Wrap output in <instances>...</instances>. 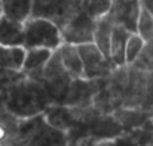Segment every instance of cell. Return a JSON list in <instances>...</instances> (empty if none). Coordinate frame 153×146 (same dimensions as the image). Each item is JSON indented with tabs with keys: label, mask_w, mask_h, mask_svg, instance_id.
<instances>
[{
	"label": "cell",
	"mask_w": 153,
	"mask_h": 146,
	"mask_svg": "<svg viewBox=\"0 0 153 146\" xmlns=\"http://www.w3.org/2000/svg\"><path fill=\"white\" fill-rule=\"evenodd\" d=\"M50 105L53 103L45 86L27 77L5 94L7 110L19 119L43 114Z\"/></svg>",
	"instance_id": "1"
},
{
	"label": "cell",
	"mask_w": 153,
	"mask_h": 146,
	"mask_svg": "<svg viewBox=\"0 0 153 146\" xmlns=\"http://www.w3.org/2000/svg\"><path fill=\"white\" fill-rule=\"evenodd\" d=\"M7 146H67L63 131L47 123L43 114L20 119L18 134Z\"/></svg>",
	"instance_id": "2"
},
{
	"label": "cell",
	"mask_w": 153,
	"mask_h": 146,
	"mask_svg": "<svg viewBox=\"0 0 153 146\" xmlns=\"http://www.w3.org/2000/svg\"><path fill=\"white\" fill-rule=\"evenodd\" d=\"M128 77V66H122L114 69L109 77L102 78L101 90L93 101V106L101 114H114V111L124 106Z\"/></svg>",
	"instance_id": "3"
},
{
	"label": "cell",
	"mask_w": 153,
	"mask_h": 146,
	"mask_svg": "<svg viewBox=\"0 0 153 146\" xmlns=\"http://www.w3.org/2000/svg\"><path fill=\"white\" fill-rule=\"evenodd\" d=\"M24 28V44L26 50L31 48H46L56 51L62 44L61 28L54 21L43 18H30L23 23Z\"/></svg>",
	"instance_id": "4"
},
{
	"label": "cell",
	"mask_w": 153,
	"mask_h": 146,
	"mask_svg": "<svg viewBox=\"0 0 153 146\" xmlns=\"http://www.w3.org/2000/svg\"><path fill=\"white\" fill-rule=\"evenodd\" d=\"M101 114L94 106L89 107H73L66 105H50L43 113L47 123L65 134L73 128L91 121L94 117Z\"/></svg>",
	"instance_id": "5"
},
{
	"label": "cell",
	"mask_w": 153,
	"mask_h": 146,
	"mask_svg": "<svg viewBox=\"0 0 153 146\" xmlns=\"http://www.w3.org/2000/svg\"><path fill=\"white\" fill-rule=\"evenodd\" d=\"M78 51L82 59V64H83L85 79L106 78L113 72L114 69H117L110 59L103 56V54L94 43L78 46Z\"/></svg>",
	"instance_id": "6"
},
{
	"label": "cell",
	"mask_w": 153,
	"mask_h": 146,
	"mask_svg": "<svg viewBox=\"0 0 153 146\" xmlns=\"http://www.w3.org/2000/svg\"><path fill=\"white\" fill-rule=\"evenodd\" d=\"M97 20L90 18L83 11L78 12L69 23L61 28L63 43L73 46L89 44L94 42V31Z\"/></svg>",
	"instance_id": "7"
},
{
	"label": "cell",
	"mask_w": 153,
	"mask_h": 146,
	"mask_svg": "<svg viewBox=\"0 0 153 146\" xmlns=\"http://www.w3.org/2000/svg\"><path fill=\"white\" fill-rule=\"evenodd\" d=\"M101 86H102V78L101 79H85V78L73 79L63 105L73 107L93 106L94 97L101 90Z\"/></svg>",
	"instance_id": "8"
},
{
	"label": "cell",
	"mask_w": 153,
	"mask_h": 146,
	"mask_svg": "<svg viewBox=\"0 0 153 146\" xmlns=\"http://www.w3.org/2000/svg\"><path fill=\"white\" fill-rule=\"evenodd\" d=\"M141 8V0H113L108 15L116 26H121L132 34H136Z\"/></svg>",
	"instance_id": "9"
},
{
	"label": "cell",
	"mask_w": 153,
	"mask_h": 146,
	"mask_svg": "<svg viewBox=\"0 0 153 146\" xmlns=\"http://www.w3.org/2000/svg\"><path fill=\"white\" fill-rule=\"evenodd\" d=\"M128 86L125 93L124 106L128 109H143L148 87V71L134 66H128Z\"/></svg>",
	"instance_id": "10"
},
{
	"label": "cell",
	"mask_w": 153,
	"mask_h": 146,
	"mask_svg": "<svg viewBox=\"0 0 153 146\" xmlns=\"http://www.w3.org/2000/svg\"><path fill=\"white\" fill-rule=\"evenodd\" d=\"M53 52L54 51L46 50V48H31V50H27L22 71L26 74L27 78L42 83L43 70H45V66L47 64Z\"/></svg>",
	"instance_id": "11"
},
{
	"label": "cell",
	"mask_w": 153,
	"mask_h": 146,
	"mask_svg": "<svg viewBox=\"0 0 153 146\" xmlns=\"http://www.w3.org/2000/svg\"><path fill=\"white\" fill-rule=\"evenodd\" d=\"M113 115L122 126L125 133H129V131L141 128L144 123H146L151 118H153V111H145L143 109L121 107L117 111H114Z\"/></svg>",
	"instance_id": "12"
},
{
	"label": "cell",
	"mask_w": 153,
	"mask_h": 146,
	"mask_svg": "<svg viewBox=\"0 0 153 146\" xmlns=\"http://www.w3.org/2000/svg\"><path fill=\"white\" fill-rule=\"evenodd\" d=\"M24 28L23 23H18L3 16L0 19V46L4 47H23Z\"/></svg>",
	"instance_id": "13"
},
{
	"label": "cell",
	"mask_w": 153,
	"mask_h": 146,
	"mask_svg": "<svg viewBox=\"0 0 153 146\" xmlns=\"http://www.w3.org/2000/svg\"><path fill=\"white\" fill-rule=\"evenodd\" d=\"M58 52L62 59V63H63L66 71L70 74V77L73 79L83 78V64H82V59L81 55H79L78 47L63 43L58 48Z\"/></svg>",
	"instance_id": "14"
},
{
	"label": "cell",
	"mask_w": 153,
	"mask_h": 146,
	"mask_svg": "<svg viewBox=\"0 0 153 146\" xmlns=\"http://www.w3.org/2000/svg\"><path fill=\"white\" fill-rule=\"evenodd\" d=\"M130 35H132V32H129L126 28L121 26H114L110 42V59L116 67L126 66L125 50H126V43Z\"/></svg>",
	"instance_id": "15"
},
{
	"label": "cell",
	"mask_w": 153,
	"mask_h": 146,
	"mask_svg": "<svg viewBox=\"0 0 153 146\" xmlns=\"http://www.w3.org/2000/svg\"><path fill=\"white\" fill-rule=\"evenodd\" d=\"M114 26L116 24L113 23L110 16L106 15L97 20V26H95V31H94V42L93 43L100 48V51L103 54V56L108 59H110V42H111Z\"/></svg>",
	"instance_id": "16"
},
{
	"label": "cell",
	"mask_w": 153,
	"mask_h": 146,
	"mask_svg": "<svg viewBox=\"0 0 153 146\" xmlns=\"http://www.w3.org/2000/svg\"><path fill=\"white\" fill-rule=\"evenodd\" d=\"M4 16L18 23H24L32 15V0H0Z\"/></svg>",
	"instance_id": "17"
},
{
	"label": "cell",
	"mask_w": 153,
	"mask_h": 146,
	"mask_svg": "<svg viewBox=\"0 0 153 146\" xmlns=\"http://www.w3.org/2000/svg\"><path fill=\"white\" fill-rule=\"evenodd\" d=\"M27 50L24 47H4L0 46V69L22 71Z\"/></svg>",
	"instance_id": "18"
},
{
	"label": "cell",
	"mask_w": 153,
	"mask_h": 146,
	"mask_svg": "<svg viewBox=\"0 0 153 146\" xmlns=\"http://www.w3.org/2000/svg\"><path fill=\"white\" fill-rule=\"evenodd\" d=\"M20 119L5 111L0 115V146H7L18 134V128Z\"/></svg>",
	"instance_id": "19"
},
{
	"label": "cell",
	"mask_w": 153,
	"mask_h": 146,
	"mask_svg": "<svg viewBox=\"0 0 153 146\" xmlns=\"http://www.w3.org/2000/svg\"><path fill=\"white\" fill-rule=\"evenodd\" d=\"M70 77V74L66 71L63 63H62V59L59 56L58 50L54 51L51 58L48 59L47 64L45 66V70H43V79L45 80H56V79H62V78Z\"/></svg>",
	"instance_id": "20"
},
{
	"label": "cell",
	"mask_w": 153,
	"mask_h": 146,
	"mask_svg": "<svg viewBox=\"0 0 153 146\" xmlns=\"http://www.w3.org/2000/svg\"><path fill=\"white\" fill-rule=\"evenodd\" d=\"M59 0H32L31 18H43L54 21L58 11Z\"/></svg>",
	"instance_id": "21"
},
{
	"label": "cell",
	"mask_w": 153,
	"mask_h": 146,
	"mask_svg": "<svg viewBox=\"0 0 153 146\" xmlns=\"http://www.w3.org/2000/svg\"><path fill=\"white\" fill-rule=\"evenodd\" d=\"M113 0H82V11L94 20L103 18L109 13Z\"/></svg>",
	"instance_id": "22"
},
{
	"label": "cell",
	"mask_w": 153,
	"mask_h": 146,
	"mask_svg": "<svg viewBox=\"0 0 153 146\" xmlns=\"http://www.w3.org/2000/svg\"><path fill=\"white\" fill-rule=\"evenodd\" d=\"M144 46H145V42L144 39L140 36L138 34H132L128 39L126 43V50H125V62H126V66H130L133 64L137 58L141 55L144 50Z\"/></svg>",
	"instance_id": "23"
},
{
	"label": "cell",
	"mask_w": 153,
	"mask_h": 146,
	"mask_svg": "<svg viewBox=\"0 0 153 146\" xmlns=\"http://www.w3.org/2000/svg\"><path fill=\"white\" fill-rule=\"evenodd\" d=\"M24 78H26V74L23 71L0 69V93L7 94L13 86H16Z\"/></svg>",
	"instance_id": "24"
},
{
	"label": "cell",
	"mask_w": 153,
	"mask_h": 146,
	"mask_svg": "<svg viewBox=\"0 0 153 146\" xmlns=\"http://www.w3.org/2000/svg\"><path fill=\"white\" fill-rule=\"evenodd\" d=\"M136 34L140 35L144 39V42H149L153 39V15L144 7L141 8Z\"/></svg>",
	"instance_id": "25"
},
{
	"label": "cell",
	"mask_w": 153,
	"mask_h": 146,
	"mask_svg": "<svg viewBox=\"0 0 153 146\" xmlns=\"http://www.w3.org/2000/svg\"><path fill=\"white\" fill-rule=\"evenodd\" d=\"M128 134H130L138 146H153V118L144 123L141 128L129 131Z\"/></svg>",
	"instance_id": "26"
},
{
	"label": "cell",
	"mask_w": 153,
	"mask_h": 146,
	"mask_svg": "<svg viewBox=\"0 0 153 146\" xmlns=\"http://www.w3.org/2000/svg\"><path fill=\"white\" fill-rule=\"evenodd\" d=\"M100 146H138V145L129 134L124 133L120 137H116V138H113V139L100 142Z\"/></svg>",
	"instance_id": "27"
},
{
	"label": "cell",
	"mask_w": 153,
	"mask_h": 146,
	"mask_svg": "<svg viewBox=\"0 0 153 146\" xmlns=\"http://www.w3.org/2000/svg\"><path fill=\"white\" fill-rule=\"evenodd\" d=\"M73 146H100V141L93 137H83V138L78 139Z\"/></svg>",
	"instance_id": "28"
},
{
	"label": "cell",
	"mask_w": 153,
	"mask_h": 146,
	"mask_svg": "<svg viewBox=\"0 0 153 146\" xmlns=\"http://www.w3.org/2000/svg\"><path fill=\"white\" fill-rule=\"evenodd\" d=\"M141 54H144L146 58L153 60V39L149 40V42H145V46H144V50Z\"/></svg>",
	"instance_id": "29"
},
{
	"label": "cell",
	"mask_w": 153,
	"mask_h": 146,
	"mask_svg": "<svg viewBox=\"0 0 153 146\" xmlns=\"http://www.w3.org/2000/svg\"><path fill=\"white\" fill-rule=\"evenodd\" d=\"M7 110V106H5V94H1L0 93V115L4 114Z\"/></svg>",
	"instance_id": "30"
},
{
	"label": "cell",
	"mask_w": 153,
	"mask_h": 146,
	"mask_svg": "<svg viewBox=\"0 0 153 146\" xmlns=\"http://www.w3.org/2000/svg\"><path fill=\"white\" fill-rule=\"evenodd\" d=\"M141 4L153 15V0H141Z\"/></svg>",
	"instance_id": "31"
},
{
	"label": "cell",
	"mask_w": 153,
	"mask_h": 146,
	"mask_svg": "<svg viewBox=\"0 0 153 146\" xmlns=\"http://www.w3.org/2000/svg\"><path fill=\"white\" fill-rule=\"evenodd\" d=\"M4 16V11H3V5H1V1H0V19Z\"/></svg>",
	"instance_id": "32"
}]
</instances>
